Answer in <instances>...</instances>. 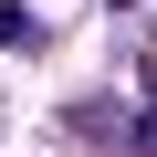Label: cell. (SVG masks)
<instances>
[{
  "label": "cell",
  "instance_id": "obj_1",
  "mask_svg": "<svg viewBox=\"0 0 157 157\" xmlns=\"http://www.w3.org/2000/svg\"><path fill=\"white\" fill-rule=\"evenodd\" d=\"M32 32V11H21V0H0V42H21Z\"/></svg>",
  "mask_w": 157,
  "mask_h": 157
}]
</instances>
